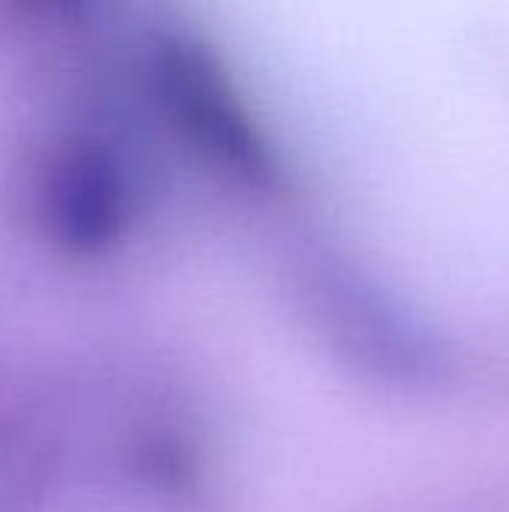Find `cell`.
Instances as JSON below:
<instances>
[]
</instances>
